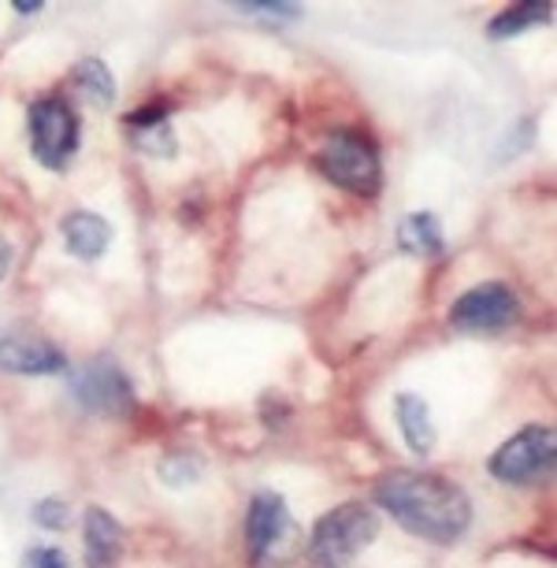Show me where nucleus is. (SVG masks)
<instances>
[{
  "mask_svg": "<svg viewBox=\"0 0 557 568\" xmlns=\"http://www.w3.org/2000/svg\"><path fill=\"white\" fill-rule=\"evenodd\" d=\"M376 506L416 539L454 546L473 528V501L454 479L435 471H387L376 484Z\"/></svg>",
  "mask_w": 557,
  "mask_h": 568,
  "instance_id": "obj_1",
  "label": "nucleus"
},
{
  "mask_svg": "<svg viewBox=\"0 0 557 568\" xmlns=\"http://www.w3.org/2000/svg\"><path fill=\"white\" fill-rule=\"evenodd\" d=\"M379 535V513L364 501H346L324 513L308 535V561L316 568H346L364 546H372Z\"/></svg>",
  "mask_w": 557,
  "mask_h": 568,
  "instance_id": "obj_2",
  "label": "nucleus"
},
{
  "mask_svg": "<svg viewBox=\"0 0 557 568\" xmlns=\"http://www.w3.org/2000/svg\"><path fill=\"white\" fill-rule=\"evenodd\" d=\"M316 168L327 182L357 197H376L383 186V160L368 134L335 131L324 138L316 153Z\"/></svg>",
  "mask_w": 557,
  "mask_h": 568,
  "instance_id": "obj_3",
  "label": "nucleus"
},
{
  "mask_svg": "<svg viewBox=\"0 0 557 568\" xmlns=\"http://www.w3.org/2000/svg\"><path fill=\"white\" fill-rule=\"evenodd\" d=\"M557 465V443H554V427L528 424L517 435H509L495 454H490L487 468L498 484L509 487H531L554 476Z\"/></svg>",
  "mask_w": 557,
  "mask_h": 568,
  "instance_id": "obj_4",
  "label": "nucleus"
},
{
  "mask_svg": "<svg viewBox=\"0 0 557 568\" xmlns=\"http://www.w3.org/2000/svg\"><path fill=\"white\" fill-rule=\"evenodd\" d=\"M71 394L85 413L112 416V420H123V416H131L138 409V394H134L131 375H126L112 357H98V361L85 364V368L74 372Z\"/></svg>",
  "mask_w": 557,
  "mask_h": 568,
  "instance_id": "obj_5",
  "label": "nucleus"
},
{
  "mask_svg": "<svg viewBox=\"0 0 557 568\" xmlns=\"http://www.w3.org/2000/svg\"><path fill=\"white\" fill-rule=\"evenodd\" d=\"M79 134L82 123L63 98H41L30 104V149L38 164L49 171L68 168V160L79 153Z\"/></svg>",
  "mask_w": 557,
  "mask_h": 568,
  "instance_id": "obj_6",
  "label": "nucleus"
},
{
  "mask_svg": "<svg viewBox=\"0 0 557 568\" xmlns=\"http://www.w3.org/2000/svg\"><path fill=\"white\" fill-rule=\"evenodd\" d=\"M297 539V524L286 509L283 495L275 490H261L250 501L245 513V550H250L253 565H272L275 557L291 554V542Z\"/></svg>",
  "mask_w": 557,
  "mask_h": 568,
  "instance_id": "obj_7",
  "label": "nucleus"
},
{
  "mask_svg": "<svg viewBox=\"0 0 557 568\" xmlns=\"http://www.w3.org/2000/svg\"><path fill=\"white\" fill-rule=\"evenodd\" d=\"M520 320V302L506 283H479L449 305V327L473 331V335H495Z\"/></svg>",
  "mask_w": 557,
  "mask_h": 568,
  "instance_id": "obj_8",
  "label": "nucleus"
},
{
  "mask_svg": "<svg viewBox=\"0 0 557 568\" xmlns=\"http://www.w3.org/2000/svg\"><path fill=\"white\" fill-rule=\"evenodd\" d=\"M68 368L63 349H57L52 342L16 331V335H0V372L12 375H57Z\"/></svg>",
  "mask_w": 557,
  "mask_h": 568,
  "instance_id": "obj_9",
  "label": "nucleus"
},
{
  "mask_svg": "<svg viewBox=\"0 0 557 568\" xmlns=\"http://www.w3.org/2000/svg\"><path fill=\"white\" fill-rule=\"evenodd\" d=\"M123 131L131 138V145L145 156H175V131H171V115L168 109H138L123 120Z\"/></svg>",
  "mask_w": 557,
  "mask_h": 568,
  "instance_id": "obj_10",
  "label": "nucleus"
},
{
  "mask_svg": "<svg viewBox=\"0 0 557 568\" xmlns=\"http://www.w3.org/2000/svg\"><path fill=\"white\" fill-rule=\"evenodd\" d=\"M123 524L112 517L109 509H98L90 506L85 509V531H82V542H85V565L90 568H112L120 561L123 554Z\"/></svg>",
  "mask_w": 557,
  "mask_h": 568,
  "instance_id": "obj_11",
  "label": "nucleus"
},
{
  "mask_svg": "<svg viewBox=\"0 0 557 568\" xmlns=\"http://www.w3.org/2000/svg\"><path fill=\"white\" fill-rule=\"evenodd\" d=\"M112 242V223L98 212H71L63 220V245L79 261H98Z\"/></svg>",
  "mask_w": 557,
  "mask_h": 568,
  "instance_id": "obj_12",
  "label": "nucleus"
},
{
  "mask_svg": "<svg viewBox=\"0 0 557 568\" xmlns=\"http://www.w3.org/2000/svg\"><path fill=\"white\" fill-rule=\"evenodd\" d=\"M394 416H398L402 438L409 443L413 454L427 457L435 449V424H432V409L421 394H398L394 398Z\"/></svg>",
  "mask_w": 557,
  "mask_h": 568,
  "instance_id": "obj_13",
  "label": "nucleus"
},
{
  "mask_svg": "<svg viewBox=\"0 0 557 568\" xmlns=\"http://www.w3.org/2000/svg\"><path fill=\"white\" fill-rule=\"evenodd\" d=\"M554 19V4L550 0H528V4H517V8H506L502 16L490 19L487 34L495 41H506V38H517V34H528L535 27H546Z\"/></svg>",
  "mask_w": 557,
  "mask_h": 568,
  "instance_id": "obj_14",
  "label": "nucleus"
},
{
  "mask_svg": "<svg viewBox=\"0 0 557 568\" xmlns=\"http://www.w3.org/2000/svg\"><path fill=\"white\" fill-rule=\"evenodd\" d=\"M71 85L90 104H98V109H109V104L115 101V74L109 71V63L98 60V57H85V60L74 63Z\"/></svg>",
  "mask_w": 557,
  "mask_h": 568,
  "instance_id": "obj_15",
  "label": "nucleus"
},
{
  "mask_svg": "<svg viewBox=\"0 0 557 568\" xmlns=\"http://www.w3.org/2000/svg\"><path fill=\"white\" fill-rule=\"evenodd\" d=\"M398 245L413 256H438L446 245L443 223H438L435 212H413V216H405V223H402Z\"/></svg>",
  "mask_w": 557,
  "mask_h": 568,
  "instance_id": "obj_16",
  "label": "nucleus"
},
{
  "mask_svg": "<svg viewBox=\"0 0 557 568\" xmlns=\"http://www.w3.org/2000/svg\"><path fill=\"white\" fill-rule=\"evenodd\" d=\"M242 16H256V19H267V23H297L302 19V4H291V0H245V4H234Z\"/></svg>",
  "mask_w": 557,
  "mask_h": 568,
  "instance_id": "obj_17",
  "label": "nucleus"
},
{
  "mask_svg": "<svg viewBox=\"0 0 557 568\" xmlns=\"http://www.w3.org/2000/svg\"><path fill=\"white\" fill-rule=\"evenodd\" d=\"M68 501L63 498H41L38 506H34V520L41 524V528H49V531H60L63 524H68Z\"/></svg>",
  "mask_w": 557,
  "mask_h": 568,
  "instance_id": "obj_18",
  "label": "nucleus"
},
{
  "mask_svg": "<svg viewBox=\"0 0 557 568\" xmlns=\"http://www.w3.org/2000/svg\"><path fill=\"white\" fill-rule=\"evenodd\" d=\"M27 568H68V557L52 546H38V550L27 554Z\"/></svg>",
  "mask_w": 557,
  "mask_h": 568,
  "instance_id": "obj_19",
  "label": "nucleus"
},
{
  "mask_svg": "<svg viewBox=\"0 0 557 568\" xmlns=\"http://www.w3.org/2000/svg\"><path fill=\"white\" fill-rule=\"evenodd\" d=\"M8 264H12V250H8V245H0V278L8 275Z\"/></svg>",
  "mask_w": 557,
  "mask_h": 568,
  "instance_id": "obj_20",
  "label": "nucleus"
},
{
  "mask_svg": "<svg viewBox=\"0 0 557 568\" xmlns=\"http://www.w3.org/2000/svg\"><path fill=\"white\" fill-rule=\"evenodd\" d=\"M16 12L19 16H34V12H41V4H30V0H27V4H16Z\"/></svg>",
  "mask_w": 557,
  "mask_h": 568,
  "instance_id": "obj_21",
  "label": "nucleus"
}]
</instances>
